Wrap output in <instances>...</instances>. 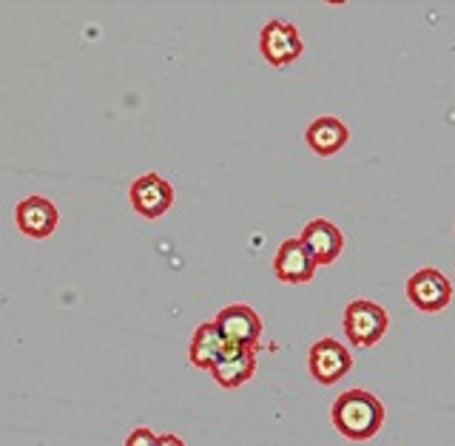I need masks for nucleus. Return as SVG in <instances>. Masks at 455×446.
<instances>
[{"label":"nucleus","instance_id":"f257e3e1","mask_svg":"<svg viewBox=\"0 0 455 446\" xmlns=\"http://www.w3.org/2000/svg\"><path fill=\"white\" fill-rule=\"evenodd\" d=\"M331 418L345 438L370 441L384 424V404L367 390H347L333 401Z\"/></svg>","mask_w":455,"mask_h":446},{"label":"nucleus","instance_id":"f03ea898","mask_svg":"<svg viewBox=\"0 0 455 446\" xmlns=\"http://www.w3.org/2000/svg\"><path fill=\"white\" fill-rule=\"evenodd\" d=\"M390 327V315L376 301H350L345 310V336L355 347H373V344L387 333Z\"/></svg>","mask_w":455,"mask_h":446},{"label":"nucleus","instance_id":"7ed1b4c3","mask_svg":"<svg viewBox=\"0 0 455 446\" xmlns=\"http://www.w3.org/2000/svg\"><path fill=\"white\" fill-rule=\"evenodd\" d=\"M407 299L412 307H419L421 313H438L450 305L452 299V284L447 276L435 267L416 270L407 279Z\"/></svg>","mask_w":455,"mask_h":446},{"label":"nucleus","instance_id":"20e7f679","mask_svg":"<svg viewBox=\"0 0 455 446\" xmlns=\"http://www.w3.org/2000/svg\"><path fill=\"white\" fill-rule=\"evenodd\" d=\"M217 327L222 330V336L234 344V347H248L256 350L262 341L265 333V324L259 319V313L248 305H231V307H222L217 319Z\"/></svg>","mask_w":455,"mask_h":446},{"label":"nucleus","instance_id":"39448f33","mask_svg":"<svg viewBox=\"0 0 455 446\" xmlns=\"http://www.w3.org/2000/svg\"><path fill=\"white\" fill-rule=\"evenodd\" d=\"M307 367L310 376L316 378V384H336L350 372L353 367V355L347 353V347L336 338H319L310 347L307 355Z\"/></svg>","mask_w":455,"mask_h":446},{"label":"nucleus","instance_id":"423d86ee","mask_svg":"<svg viewBox=\"0 0 455 446\" xmlns=\"http://www.w3.org/2000/svg\"><path fill=\"white\" fill-rule=\"evenodd\" d=\"M132 208L146 219H160L174 205V188L160 174H142L132 182Z\"/></svg>","mask_w":455,"mask_h":446},{"label":"nucleus","instance_id":"0eeeda50","mask_svg":"<svg viewBox=\"0 0 455 446\" xmlns=\"http://www.w3.org/2000/svg\"><path fill=\"white\" fill-rule=\"evenodd\" d=\"M259 49L265 54V60L276 68L291 66L299 54H302V37H299L296 26L288 20H270L265 23L259 35Z\"/></svg>","mask_w":455,"mask_h":446},{"label":"nucleus","instance_id":"6e6552de","mask_svg":"<svg viewBox=\"0 0 455 446\" xmlns=\"http://www.w3.org/2000/svg\"><path fill=\"white\" fill-rule=\"evenodd\" d=\"M316 259L310 256L302 239H284L274 259V273L284 284H305L316 276Z\"/></svg>","mask_w":455,"mask_h":446},{"label":"nucleus","instance_id":"1a4fd4ad","mask_svg":"<svg viewBox=\"0 0 455 446\" xmlns=\"http://www.w3.org/2000/svg\"><path fill=\"white\" fill-rule=\"evenodd\" d=\"M14 222L32 239H49L57 225H60V213H57L54 203L46 196H26L23 203L14 208Z\"/></svg>","mask_w":455,"mask_h":446},{"label":"nucleus","instance_id":"9d476101","mask_svg":"<svg viewBox=\"0 0 455 446\" xmlns=\"http://www.w3.org/2000/svg\"><path fill=\"white\" fill-rule=\"evenodd\" d=\"M299 239L307 244V251L316 259V265H333L341 256V248H345V236H341V230L331 219L307 222Z\"/></svg>","mask_w":455,"mask_h":446},{"label":"nucleus","instance_id":"9b49d317","mask_svg":"<svg viewBox=\"0 0 455 446\" xmlns=\"http://www.w3.org/2000/svg\"><path fill=\"white\" fill-rule=\"evenodd\" d=\"M234 350V344L222 336V330L217 327V322H208V324H199L196 333L191 338V350H188V358L191 364L199 367V370H208L222 362V358Z\"/></svg>","mask_w":455,"mask_h":446},{"label":"nucleus","instance_id":"f8f14e48","mask_svg":"<svg viewBox=\"0 0 455 446\" xmlns=\"http://www.w3.org/2000/svg\"><path fill=\"white\" fill-rule=\"evenodd\" d=\"M256 372V350L248 347H234L222 362L211 367V376L225 390H236V386L248 384Z\"/></svg>","mask_w":455,"mask_h":446},{"label":"nucleus","instance_id":"ddd939ff","mask_svg":"<svg viewBox=\"0 0 455 446\" xmlns=\"http://www.w3.org/2000/svg\"><path fill=\"white\" fill-rule=\"evenodd\" d=\"M305 137H307V146L319 156H333L347 146L350 131H347V125L336 117H319L307 125Z\"/></svg>","mask_w":455,"mask_h":446},{"label":"nucleus","instance_id":"4468645a","mask_svg":"<svg viewBox=\"0 0 455 446\" xmlns=\"http://www.w3.org/2000/svg\"><path fill=\"white\" fill-rule=\"evenodd\" d=\"M156 443H160V435L151 433L146 426H137L134 433L125 438V446H156Z\"/></svg>","mask_w":455,"mask_h":446},{"label":"nucleus","instance_id":"2eb2a0df","mask_svg":"<svg viewBox=\"0 0 455 446\" xmlns=\"http://www.w3.org/2000/svg\"><path fill=\"white\" fill-rule=\"evenodd\" d=\"M156 446H185L177 435H160V443Z\"/></svg>","mask_w":455,"mask_h":446}]
</instances>
